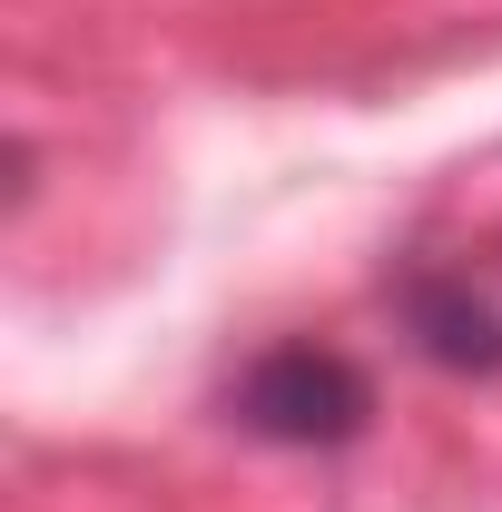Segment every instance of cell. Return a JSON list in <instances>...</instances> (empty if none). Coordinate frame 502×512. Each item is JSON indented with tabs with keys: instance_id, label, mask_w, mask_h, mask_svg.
<instances>
[{
	"instance_id": "obj_1",
	"label": "cell",
	"mask_w": 502,
	"mask_h": 512,
	"mask_svg": "<svg viewBox=\"0 0 502 512\" xmlns=\"http://www.w3.org/2000/svg\"><path fill=\"white\" fill-rule=\"evenodd\" d=\"M227 414L247 424L256 444L325 453V444H355L375 424V384H365L355 355H335V345H266L247 375L227 384Z\"/></svg>"
},
{
	"instance_id": "obj_2",
	"label": "cell",
	"mask_w": 502,
	"mask_h": 512,
	"mask_svg": "<svg viewBox=\"0 0 502 512\" xmlns=\"http://www.w3.org/2000/svg\"><path fill=\"white\" fill-rule=\"evenodd\" d=\"M404 335L443 375H502V306L453 266H414L404 276Z\"/></svg>"
}]
</instances>
